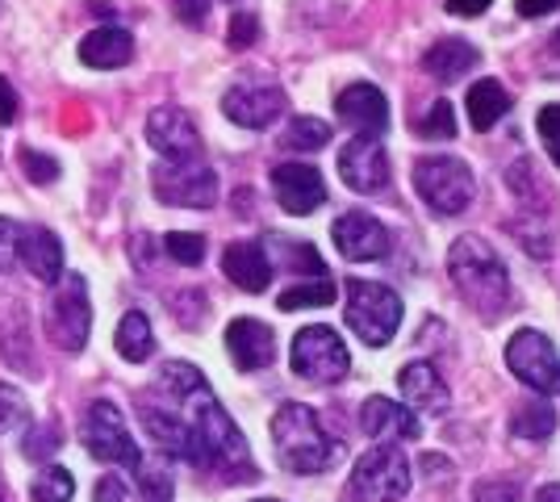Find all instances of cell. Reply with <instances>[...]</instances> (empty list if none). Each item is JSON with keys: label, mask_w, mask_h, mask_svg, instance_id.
<instances>
[{"label": "cell", "mask_w": 560, "mask_h": 502, "mask_svg": "<svg viewBox=\"0 0 560 502\" xmlns=\"http://www.w3.org/2000/svg\"><path fill=\"white\" fill-rule=\"evenodd\" d=\"M330 240L343 252V260H355V264L385 260V252H389V231L373 214H364V210H351V214L335 218Z\"/></svg>", "instance_id": "4fadbf2b"}, {"label": "cell", "mask_w": 560, "mask_h": 502, "mask_svg": "<svg viewBox=\"0 0 560 502\" xmlns=\"http://www.w3.org/2000/svg\"><path fill=\"white\" fill-rule=\"evenodd\" d=\"M552 431H557V410L544 398H527L511 410V435L518 440H548Z\"/></svg>", "instance_id": "4316f807"}, {"label": "cell", "mask_w": 560, "mask_h": 502, "mask_svg": "<svg viewBox=\"0 0 560 502\" xmlns=\"http://www.w3.org/2000/svg\"><path fill=\"white\" fill-rule=\"evenodd\" d=\"M147 143L164 155L167 164H185V160H201V135L185 109L176 105H160L147 118Z\"/></svg>", "instance_id": "7c38bea8"}, {"label": "cell", "mask_w": 560, "mask_h": 502, "mask_svg": "<svg viewBox=\"0 0 560 502\" xmlns=\"http://www.w3.org/2000/svg\"><path fill=\"white\" fill-rule=\"evenodd\" d=\"M447 277H452L456 293L465 297L468 311H477L481 318H498L511 306V272L481 235H460L452 243Z\"/></svg>", "instance_id": "7a4b0ae2"}, {"label": "cell", "mask_w": 560, "mask_h": 502, "mask_svg": "<svg viewBox=\"0 0 560 502\" xmlns=\"http://www.w3.org/2000/svg\"><path fill=\"white\" fill-rule=\"evenodd\" d=\"M0 502H9V499H4V490H0Z\"/></svg>", "instance_id": "681fc988"}, {"label": "cell", "mask_w": 560, "mask_h": 502, "mask_svg": "<svg viewBox=\"0 0 560 502\" xmlns=\"http://www.w3.org/2000/svg\"><path fill=\"white\" fill-rule=\"evenodd\" d=\"M268 243L284 252V256H280V264H284V268H293V272H310V277H327V264H323V256L314 252V243L284 240V235H272Z\"/></svg>", "instance_id": "f1b7e54d"}, {"label": "cell", "mask_w": 560, "mask_h": 502, "mask_svg": "<svg viewBox=\"0 0 560 502\" xmlns=\"http://www.w3.org/2000/svg\"><path fill=\"white\" fill-rule=\"evenodd\" d=\"M518 17H548L552 9H560V0H514Z\"/></svg>", "instance_id": "f6af8a7d"}, {"label": "cell", "mask_w": 560, "mask_h": 502, "mask_svg": "<svg viewBox=\"0 0 560 502\" xmlns=\"http://www.w3.org/2000/svg\"><path fill=\"white\" fill-rule=\"evenodd\" d=\"M80 444H84L89 456H96V460H109V465H121V469L139 474L142 448L135 444V435L126 428L121 410H117L109 398H96L93 407L84 410V419H80Z\"/></svg>", "instance_id": "5b68a950"}, {"label": "cell", "mask_w": 560, "mask_h": 502, "mask_svg": "<svg viewBox=\"0 0 560 502\" xmlns=\"http://www.w3.org/2000/svg\"><path fill=\"white\" fill-rule=\"evenodd\" d=\"M506 364L523 385H532L544 398L560 394V352L552 348V339L539 331H514L506 343Z\"/></svg>", "instance_id": "9c48e42d"}, {"label": "cell", "mask_w": 560, "mask_h": 502, "mask_svg": "<svg viewBox=\"0 0 560 502\" xmlns=\"http://www.w3.org/2000/svg\"><path fill=\"white\" fill-rule=\"evenodd\" d=\"M360 428L369 440L376 444H401V440H419V419H415V410L394 402V398H364V407H360Z\"/></svg>", "instance_id": "d6986e66"}, {"label": "cell", "mask_w": 560, "mask_h": 502, "mask_svg": "<svg viewBox=\"0 0 560 502\" xmlns=\"http://www.w3.org/2000/svg\"><path fill=\"white\" fill-rule=\"evenodd\" d=\"M71 494H75V478H71V469H63V465L43 469L34 478V486H30V499L34 502H71Z\"/></svg>", "instance_id": "4dcf8cb0"}, {"label": "cell", "mask_w": 560, "mask_h": 502, "mask_svg": "<svg viewBox=\"0 0 560 502\" xmlns=\"http://www.w3.org/2000/svg\"><path fill=\"white\" fill-rule=\"evenodd\" d=\"M135 59V38L121 25H101L93 34L80 38V63L96 68V72H117Z\"/></svg>", "instance_id": "7402d4cb"}, {"label": "cell", "mask_w": 560, "mask_h": 502, "mask_svg": "<svg viewBox=\"0 0 560 502\" xmlns=\"http://www.w3.org/2000/svg\"><path fill=\"white\" fill-rule=\"evenodd\" d=\"M114 348H117V357L130 360V364L151 360V352H155V331H151V318H147L142 311L121 314V323H117V331H114Z\"/></svg>", "instance_id": "d4e9b609"}, {"label": "cell", "mask_w": 560, "mask_h": 502, "mask_svg": "<svg viewBox=\"0 0 560 502\" xmlns=\"http://www.w3.org/2000/svg\"><path fill=\"white\" fill-rule=\"evenodd\" d=\"M259 25L252 13H234L231 17V47H247V43H256Z\"/></svg>", "instance_id": "60d3db41"}, {"label": "cell", "mask_w": 560, "mask_h": 502, "mask_svg": "<svg viewBox=\"0 0 560 502\" xmlns=\"http://www.w3.org/2000/svg\"><path fill=\"white\" fill-rule=\"evenodd\" d=\"M139 490H142V502H172L176 494V486H172V474H167V465H139Z\"/></svg>", "instance_id": "836d02e7"}, {"label": "cell", "mask_w": 560, "mask_h": 502, "mask_svg": "<svg viewBox=\"0 0 560 502\" xmlns=\"http://www.w3.org/2000/svg\"><path fill=\"white\" fill-rule=\"evenodd\" d=\"M164 252L176 264L197 268V264L206 260V240H201V235H192V231H172V235L164 240Z\"/></svg>", "instance_id": "d6a6232c"}, {"label": "cell", "mask_w": 560, "mask_h": 502, "mask_svg": "<svg viewBox=\"0 0 560 502\" xmlns=\"http://www.w3.org/2000/svg\"><path fill=\"white\" fill-rule=\"evenodd\" d=\"M419 139H431V143H440V139H452L456 135V114H452V101H435L431 109H427V118H419Z\"/></svg>", "instance_id": "1f68e13d"}, {"label": "cell", "mask_w": 560, "mask_h": 502, "mask_svg": "<svg viewBox=\"0 0 560 502\" xmlns=\"http://www.w3.org/2000/svg\"><path fill=\"white\" fill-rule=\"evenodd\" d=\"M493 0H447V13H456V17H477V13H486Z\"/></svg>", "instance_id": "bcb514c9"}, {"label": "cell", "mask_w": 560, "mask_h": 502, "mask_svg": "<svg viewBox=\"0 0 560 502\" xmlns=\"http://www.w3.org/2000/svg\"><path fill=\"white\" fill-rule=\"evenodd\" d=\"M272 192H277V201L289 214H314L327 201V185H323L318 167L302 164V160L272 167Z\"/></svg>", "instance_id": "e0dca14e"}, {"label": "cell", "mask_w": 560, "mask_h": 502, "mask_svg": "<svg viewBox=\"0 0 560 502\" xmlns=\"http://www.w3.org/2000/svg\"><path fill=\"white\" fill-rule=\"evenodd\" d=\"M226 352H231L234 369H243V373H259V369H268L272 360H277V335L268 323H259V318H234L231 327H226Z\"/></svg>", "instance_id": "ac0fdd59"}, {"label": "cell", "mask_w": 560, "mask_h": 502, "mask_svg": "<svg viewBox=\"0 0 560 502\" xmlns=\"http://www.w3.org/2000/svg\"><path fill=\"white\" fill-rule=\"evenodd\" d=\"M472 502H523L518 481H477L472 486Z\"/></svg>", "instance_id": "8d00e7d4"}, {"label": "cell", "mask_w": 560, "mask_h": 502, "mask_svg": "<svg viewBox=\"0 0 560 502\" xmlns=\"http://www.w3.org/2000/svg\"><path fill=\"white\" fill-rule=\"evenodd\" d=\"M126 499V481L117 478V474H105V478L96 481V502H121Z\"/></svg>", "instance_id": "7bdbcfd3"}, {"label": "cell", "mask_w": 560, "mask_h": 502, "mask_svg": "<svg viewBox=\"0 0 560 502\" xmlns=\"http://www.w3.org/2000/svg\"><path fill=\"white\" fill-rule=\"evenodd\" d=\"M25 394L22 389H13V385H0V431L18 428L25 419Z\"/></svg>", "instance_id": "74e56055"}, {"label": "cell", "mask_w": 560, "mask_h": 502, "mask_svg": "<svg viewBox=\"0 0 560 502\" xmlns=\"http://www.w3.org/2000/svg\"><path fill=\"white\" fill-rule=\"evenodd\" d=\"M477 59H481V50L472 47V43H465V38H440L431 50H422V68L435 75V80H444V84L472 72Z\"/></svg>", "instance_id": "cb8c5ba5"}, {"label": "cell", "mask_w": 560, "mask_h": 502, "mask_svg": "<svg viewBox=\"0 0 560 502\" xmlns=\"http://www.w3.org/2000/svg\"><path fill=\"white\" fill-rule=\"evenodd\" d=\"M18 260L30 268L34 281L43 285H59L63 281V243L47 226H22V243H18Z\"/></svg>", "instance_id": "44dd1931"}, {"label": "cell", "mask_w": 560, "mask_h": 502, "mask_svg": "<svg viewBox=\"0 0 560 502\" xmlns=\"http://www.w3.org/2000/svg\"><path fill=\"white\" fill-rule=\"evenodd\" d=\"M252 502H280V499H252Z\"/></svg>", "instance_id": "c3c4849f"}, {"label": "cell", "mask_w": 560, "mask_h": 502, "mask_svg": "<svg viewBox=\"0 0 560 502\" xmlns=\"http://www.w3.org/2000/svg\"><path fill=\"white\" fill-rule=\"evenodd\" d=\"M155 385H160L167 407L185 419L188 435H192V448H197V469L256 474L243 431L234 428V419L213 398V389L201 377V369H192L188 360H167Z\"/></svg>", "instance_id": "6da1fadb"}, {"label": "cell", "mask_w": 560, "mask_h": 502, "mask_svg": "<svg viewBox=\"0 0 560 502\" xmlns=\"http://www.w3.org/2000/svg\"><path fill=\"white\" fill-rule=\"evenodd\" d=\"M327 143H330V126L323 118H310V114L293 118L289 130H284V147L289 151H318V147Z\"/></svg>", "instance_id": "f546056e"}, {"label": "cell", "mask_w": 560, "mask_h": 502, "mask_svg": "<svg viewBox=\"0 0 560 502\" xmlns=\"http://www.w3.org/2000/svg\"><path fill=\"white\" fill-rule=\"evenodd\" d=\"M289 364L302 382L314 385H339L348 377L351 357H348V343L339 339V331H330L323 323L314 327H302L293 335V352H289Z\"/></svg>", "instance_id": "8992f818"}, {"label": "cell", "mask_w": 560, "mask_h": 502, "mask_svg": "<svg viewBox=\"0 0 560 502\" xmlns=\"http://www.w3.org/2000/svg\"><path fill=\"white\" fill-rule=\"evenodd\" d=\"M397 385H401V398L415 415H444L447 410V385L431 360H410L397 373Z\"/></svg>", "instance_id": "ffe728a7"}, {"label": "cell", "mask_w": 560, "mask_h": 502, "mask_svg": "<svg viewBox=\"0 0 560 502\" xmlns=\"http://www.w3.org/2000/svg\"><path fill=\"white\" fill-rule=\"evenodd\" d=\"M18 243H22V226L13 218H0V272L18 264Z\"/></svg>", "instance_id": "f35d334b"}, {"label": "cell", "mask_w": 560, "mask_h": 502, "mask_svg": "<svg viewBox=\"0 0 560 502\" xmlns=\"http://www.w3.org/2000/svg\"><path fill=\"white\" fill-rule=\"evenodd\" d=\"M410 490V456L394 444H376L351 469V499L355 502H397Z\"/></svg>", "instance_id": "52a82bcc"}, {"label": "cell", "mask_w": 560, "mask_h": 502, "mask_svg": "<svg viewBox=\"0 0 560 502\" xmlns=\"http://www.w3.org/2000/svg\"><path fill=\"white\" fill-rule=\"evenodd\" d=\"M539 139H544V147H548V160L560 167V105H544L539 109Z\"/></svg>", "instance_id": "d590c367"}, {"label": "cell", "mask_w": 560, "mask_h": 502, "mask_svg": "<svg viewBox=\"0 0 560 502\" xmlns=\"http://www.w3.org/2000/svg\"><path fill=\"white\" fill-rule=\"evenodd\" d=\"M511 109V93L502 89V80H477L468 89V118H472V130H493L498 118H506Z\"/></svg>", "instance_id": "484cf974"}, {"label": "cell", "mask_w": 560, "mask_h": 502, "mask_svg": "<svg viewBox=\"0 0 560 502\" xmlns=\"http://www.w3.org/2000/svg\"><path fill=\"white\" fill-rule=\"evenodd\" d=\"M50 339L75 357V352H84V343H89V331H93V306H89V285H84V277L80 272H71L68 281H59L55 289V297H50Z\"/></svg>", "instance_id": "30bf717a"}, {"label": "cell", "mask_w": 560, "mask_h": 502, "mask_svg": "<svg viewBox=\"0 0 560 502\" xmlns=\"http://www.w3.org/2000/svg\"><path fill=\"white\" fill-rule=\"evenodd\" d=\"M348 327L360 343L385 348L401 327V297L376 281H348Z\"/></svg>", "instance_id": "277c9868"}, {"label": "cell", "mask_w": 560, "mask_h": 502, "mask_svg": "<svg viewBox=\"0 0 560 502\" xmlns=\"http://www.w3.org/2000/svg\"><path fill=\"white\" fill-rule=\"evenodd\" d=\"M55 444H59L55 428L34 423V428H30V435H25V456H50V453H55Z\"/></svg>", "instance_id": "ab89813d"}, {"label": "cell", "mask_w": 560, "mask_h": 502, "mask_svg": "<svg viewBox=\"0 0 560 502\" xmlns=\"http://www.w3.org/2000/svg\"><path fill=\"white\" fill-rule=\"evenodd\" d=\"M415 189L419 197L435 210V214H460L468 201H472V172H468L465 160L456 155H427L415 164Z\"/></svg>", "instance_id": "ba28073f"}, {"label": "cell", "mask_w": 560, "mask_h": 502, "mask_svg": "<svg viewBox=\"0 0 560 502\" xmlns=\"http://www.w3.org/2000/svg\"><path fill=\"white\" fill-rule=\"evenodd\" d=\"M13 118H18V93H13V84L0 75V126H9Z\"/></svg>", "instance_id": "ee69618b"}, {"label": "cell", "mask_w": 560, "mask_h": 502, "mask_svg": "<svg viewBox=\"0 0 560 502\" xmlns=\"http://www.w3.org/2000/svg\"><path fill=\"white\" fill-rule=\"evenodd\" d=\"M339 176L348 180V189L355 192H381L389 185V155L381 139H351L343 151H339Z\"/></svg>", "instance_id": "2e32d148"}, {"label": "cell", "mask_w": 560, "mask_h": 502, "mask_svg": "<svg viewBox=\"0 0 560 502\" xmlns=\"http://www.w3.org/2000/svg\"><path fill=\"white\" fill-rule=\"evenodd\" d=\"M532 502H560V481H548V486H539V494Z\"/></svg>", "instance_id": "7dc6e473"}, {"label": "cell", "mask_w": 560, "mask_h": 502, "mask_svg": "<svg viewBox=\"0 0 560 502\" xmlns=\"http://www.w3.org/2000/svg\"><path fill=\"white\" fill-rule=\"evenodd\" d=\"M176 17L185 25H206V13H210V0H172Z\"/></svg>", "instance_id": "b9f144b4"}, {"label": "cell", "mask_w": 560, "mask_h": 502, "mask_svg": "<svg viewBox=\"0 0 560 502\" xmlns=\"http://www.w3.org/2000/svg\"><path fill=\"white\" fill-rule=\"evenodd\" d=\"M222 114L243 130H268L284 114V93L277 84H234L222 96Z\"/></svg>", "instance_id": "5bb4252c"}, {"label": "cell", "mask_w": 560, "mask_h": 502, "mask_svg": "<svg viewBox=\"0 0 560 502\" xmlns=\"http://www.w3.org/2000/svg\"><path fill=\"white\" fill-rule=\"evenodd\" d=\"M22 172L34 180V185H55L63 167H59V160H55V155H47V151L25 147V151H22Z\"/></svg>", "instance_id": "e575fe53"}, {"label": "cell", "mask_w": 560, "mask_h": 502, "mask_svg": "<svg viewBox=\"0 0 560 502\" xmlns=\"http://www.w3.org/2000/svg\"><path fill=\"white\" fill-rule=\"evenodd\" d=\"M272 444H277L280 465L289 474H327L330 465H339L343 444L323 428V419L302 402H284L272 415Z\"/></svg>", "instance_id": "3957f363"}, {"label": "cell", "mask_w": 560, "mask_h": 502, "mask_svg": "<svg viewBox=\"0 0 560 502\" xmlns=\"http://www.w3.org/2000/svg\"><path fill=\"white\" fill-rule=\"evenodd\" d=\"M335 297H339V289L330 285L327 277H318V281H302V285H289L277 297V306H280V311H302V306H330Z\"/></svg>", "instance_id": "83f0119b"}, {"label": "cell", "mask_w": 560, "mask_h": 502, "mask_svg": "<svg viewBox=\"0 0 560 502\" xmlns=\"http://www.w3.org/2000/svg\"><path fill=\"white\" fill-rule=\"evenodd\" d=\"M222 272L243 293H264V289L272 285V260H268L264 243H231L222 252Z\"/></svg>", "instance_id": "603a6c76"}, {"label": "cell", "mask_w": 560, "mask_h": 502, "mask_svg": "<svg viewBox=\"0 0 560 502\" xmlns=\"http://www.w3.org/2000/svg\"><path fill=\"white\" fill-rule=\"evenodd\" d=\"M155 197L167 206L185 210H210L218 201V172L206 160H185V164H160L151 172Z\"/></svg>", "instance_id": "8fae6325"}, {"label": "cell", "mask_w": 560, "mask_h": 502, "mask_svg": "<svg viewBox=\"0 0 560 502\" xmlns=\"http://www.w3.org/2000/svg\"><path fill=\"white\" fill-rule=\"evenodd\" d=\"M335 114L348 121L360 139H381L389 130V101L376 84H348L335 96Z\"/></svg>", "instance_id": "9a60e30c"}]
</instances>
